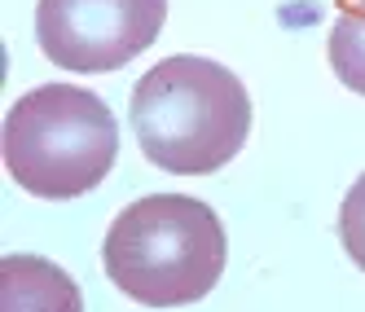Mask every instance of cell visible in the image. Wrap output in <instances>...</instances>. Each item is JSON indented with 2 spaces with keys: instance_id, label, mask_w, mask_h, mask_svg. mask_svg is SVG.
I'll use <instances>...</instances> for the list:
<instances>
[{
  "instance_id": "obj_1",
  "label": "cell",
  "mask_w": 365,
  "mask_h": 312,
  "mask_svg": "<svg viewBox=\"0 0 365 312\" xmlns=\"http://www.w3.org/2000/svg\"><path fill=\"white\" fill-rule=\"evenodd\" d=\"M133 132L141 154L172 176H212L251 137V97L229 66L176 53L133 88Z\"/></svg>"
},
{
  "instance_id": "obj_2",
  "label": "cell",
  "mask_w": 365,
  "mask_h": 312,
  "mask_svg": "<svg viewBox=\"0 0 365 312\" xmlns=\"http://www.w3.org/2000/svg\"><path fill=\"white\" fill-rule=\"evenodd\" d=\"M229 238L220 216L190 194H150L115 216L101 264L119 291L145 308H180L212 295Z\"/></svg>"
},
{
  "instance_id": "obj_3",
  "label": "cell",
  "mask_w": 365,
  "mask_h": 312,
  "mask_svg": "<svg viewBox=\"0 0 365 312\" xmlns=\"http://www.w3.org/2000/svg\"><path fill=\"white\" fill-rule=\"evenodd\" d=\"M5 172L27 194L66 202L93 194L119 159V123L110 106L75 84H40L5 115Z\"/></svg>"
},
{
  "instance_id": "obj_4",
  "label": "cell",
  "mask_w": 365,
  "mask_h": 312,
  "mask_svg": "<svg viewBox=\"0 0 365 312\" xmlns=\"http://www.w3.org/2000/svg\"><path fill=\"white\" fill-rule=\"evenodd\" d=\"M168 0H40V53L75 75L119 71L159 40Z\"/></svg>"
},
{
  "instance_id": "obj_5",
  "label": "cell",
  "mask_w": 365,
  "mask_h": 312,
  "mask_svg": "<svg viewBox=\"0 0 365 312\" xmlns=\"http://www.w3.org/2000/svg\"><path fill=\"white\" fill-rule=\"evenodd\" d=\"M326 53H330V71L339 75V84L365 97V0H348L339 9Z\"/></svg>"
},
{
  "instance_id": "obj_6",
  "label": "cell",
  "mask_w": 365,
  "mask_h": 312,
  "mask_svg": "<svg viewBox=\"0 0 365 312\" xmlns=\"http://www.w3.org/2000/svg\"><path fill=\"white\" fill-rule=\"evenodd\" d=\"M339 242L352 255V264L365 273V172L352 180V189L344 194V207H339Z\"/></svg>"
}]
</instances>
